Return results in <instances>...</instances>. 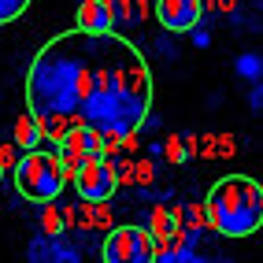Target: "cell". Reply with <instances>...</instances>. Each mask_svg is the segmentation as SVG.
Here are the masks:
<instances>
[{"label": "cell", "mask_w": 263, "mask_h": 263, "mask_svg": "<svg viewBox=\"0 0 263 263\" xmlns=\"http://www.w3.org/2000/svg\"><path fill=\"white\" fill-rule=\"evenodd\" d=\"M152 71L115 30L56 33L37 48L26 71V108L41 130L60 137L71 126H89L108 141H126L141 130L152 108Z\"/></svg>", "instance_id": "cell-1"}, {"label": "cell", "mask_w": 263, "mask_h": 263, "mask_svg": "<svg viewBox=\"0 0 263 263\" xmlns=\"http://www.w3.org/2000/svg\"><path fill=\"white\" fill-rule=\"evenodd\" d=\"M208 226L222 237H252L263 226V185L249 174H226L208 189Z\"/></svg>", "instance_id": "cell-2"}, {"label": "cell", "mask_w": 263, "mask_h": 263, "mask_svg": "<svg viewBox=\"0 0 263 263\" xmlns=\"http://www.w3.org/2000/svg\"><path fill=\"white\" fill-rule=\"evenodd\" d=\"M67 185V163L60 152L45 148H26L15 163V189L33 204H52Z\"/></svg>", "instance_id": "cell-3"}, {"label": "cell", "mask_w": 263, "mask_h": 263, "mask_svg": "<svg viewBox=\"0 0 263 263\" xmlns=\"http://www.w3.org/2000/svg\"><path fill=\"white\" fill-rule=\"evenodd\" d=\"M67 178L74 182L78 197L89 200V204L108 200L115 193V185H119V174H115L108 156H82V160H74L71 167H67Z\"/></svg>", "instance_id": "cell-4"}, {"label": "cell", "mask_w": 263, "mask_h": 263, "mask_svg": "<svg viewBox=\"0 0 263 263\" xmlns=\"http://www.w3.org/2000/svg\"><path fill=\"white\" fill-rule=\"evenodd\" d=\"M100 259L104 263H152L160 259V252H156V237L145 226H115L104 237Z\"/></svg>", "instance_id": "cell-5"}, {"label": "cell", "mask_w": 263, "mask_h": 263, "mask_svg": "<svg viewBox=\"0 0 263 263\" xmlns=\"http://www.w3.org/2000/svg\"><path fill=\"white\" fill-rule=\"evenodd\" d=\"M156 19L174 33H185L200 23V0H156Z\"/></svg>", "instance_id": "cell-6"}, {"label": "cell", "mask_w": 263, "mask_h": 263, "mask_svg": "<svg viewBox=\"0 0 263 263\" xmlns=\"http://www.w3.org/2000/svg\"><path fill=\"white\" fill-rule=\"evenodd\" d=\"M74 23L82 33H108L115 26V4L111 0H82Z\"/></svg>", "instance_id": "cell-7"}, {"label": "cell", "mask_w": 263, "mask_h": 263, "mask_svg": "<svg viewBox=\"0 0 263 263\" xmlns=\"http://www.w3.org/2000/svg\"><path fill=\"white\" fill-rule=\"evenodd\" d=\"M41 137H45V130H41V122L33 119L30 111H26L19 122H15V141H19V148H37Z\"/></svg>", "instance_id": "cell-8"}, {"label": "cell", "mask_w": 263, "mask_h": 263, "mask_svg": "<svg viewBox=\"0 0 263 263\" xmlns=\"http://www.w3.org/2000/svg\"><path fill=\"white\" fill-rule=\"evenodd\" d=\"M30 4H33V0H0V26H8V23H15V19H23Z\"/></svg>", "instance_id": "cell-9"}, {"label": "cell", "mask_w": 263, "mask_h": 263, "mask_svg": "<svg viewBox=\"0 0 263 263\" xmlns=\"http://www.w3.org/2000/svg\"><path fill=\"white\" fill-rule=\"evenodd\" d=\"M0 182H4V156H0Z\"/></svg>", "instance_id": "cell-10"}]
</instances>
